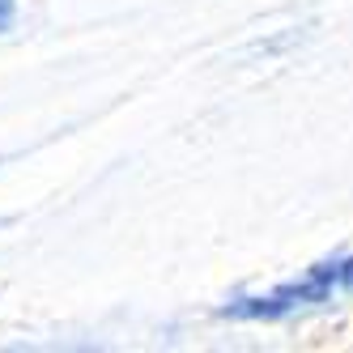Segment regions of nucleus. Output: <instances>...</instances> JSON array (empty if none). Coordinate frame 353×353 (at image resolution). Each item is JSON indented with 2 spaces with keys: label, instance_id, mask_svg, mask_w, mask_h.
I'll list each match as a JSON object with an SVG mask.
<instances>
[{
  "label": "nucleus",
  "instance_id": "f257e3e1",
  "mask_svg": "<svg viewBox=\"0 0 353 353\" xmlns=\"http://www.w3.org/2000/svg\"><path fill=\"white\" fill-rule=\"evenodd\" d=\"M341 298H353V256L319 260L307 272H298L264 294H239L221 307V315L243 319V323H276V319L315 311V307H327V302H341Z\"/></svg>",
  "mask_w": 353,
  "mask_h": 353
},
{
  "label": "nucleus",
  "instance_id": "f03ea898",
  "mask_svg": "<svg viewBox=\"0 0 353 353\" xmlns=\"http://www.w3.org/2000/svg\"><path fill=\"white\" fill-rule=\"evenodd\" d=\"M13 17H17V0H0V34L13 26Z\"/></svg>",
  "mask_w": 353,
  "mask_h": 353
}]
</instances>
